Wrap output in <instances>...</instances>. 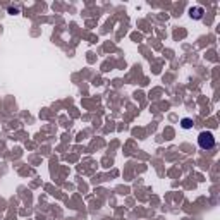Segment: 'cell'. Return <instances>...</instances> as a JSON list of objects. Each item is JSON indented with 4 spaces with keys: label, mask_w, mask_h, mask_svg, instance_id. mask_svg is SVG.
<instances>
[{
    "label": "cell",
    "mask_w": 220,
    "mask_h": 220,
    "mask_svg": "<svg viewBox=\"0 0 220 220\" xmlns=\"http://www.w3.org/2000/svg\"><path fill=\"white\" fill-rule=\"evenodd\" d=\"M198 145H199V148H203V150H211V148L215 146V138H213V134L208 133V131L199 133Z\"/></svg>",
    "instance_id": "obj_1"
},
{
    "label": "cell",
    "mask_w": 220,
    "mask_h": 220,
    "mask_svg": "<svg viewBox=\"0 0 220 220\" xmlns=\"http://www.w3.org/2000/svg\"><path fill=\"white\" fill-rule=\"evenodd\" d=\"M181 124H182V127H184V129H189L191 125H193V121H191V119H182Z\"/></svg>",
    "instance_id": "obj_3"
},
{
    "label": "cell",
    "mask_w": 220,
    "mask_h": 220,
    "mask_svg": "<svg viewBox=\"0 0 220 220\" xmlns=\"http://www.w3.org/2000/svg\"><path fill=\"white\" fill-rule=\"evenodd\" d=\"M189 14H191V17L199 19V17H201V14H203V9H201V7H196V9H189Z\"/></svg>",
    "instance_id": "obj_2"
}]
</instances>
